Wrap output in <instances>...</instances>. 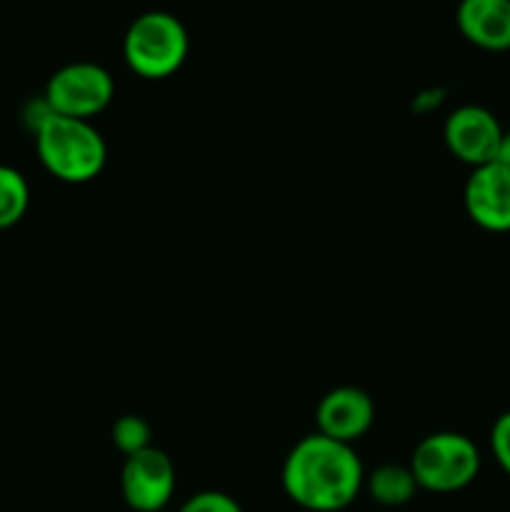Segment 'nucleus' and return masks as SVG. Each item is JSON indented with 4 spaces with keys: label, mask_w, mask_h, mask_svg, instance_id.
<instances>
[{
    "label": "nucleus",
    "mask_w": 510,
    "mask_h": 512,
    "mask_svg": "<svg viewBox=\"0 0 510 512\" xmlns=\"http://www.w3.org/2000/svg\"><path fill=\"white\" fill-rule=\"evenodd\" d=\"M443 140L450 155L473 170L493 163L503 140V125L483 105H460L445 118Z\"/></svg>",
    "instance_id": "obj_7"
},
{
    "label": "nucleus",
    "mask_w": 510,
    "mask_h": 512,
    "mask_svg": "<svg viewBox=\"0 0 510 512\" xmlns=\"http://www.w3.org/2000/svg\"><path fill=\"white\" fill-rule=\"evenodd\" d=\"M188 50V30L183 20L168 10H145L125 30V65L145 80H163L178 73Z\"/></svg>",
    "instance_id": "obj_3"
},
{
    "label": "nucleus",
    "mask_w": 510,
    "mask_h": 512,
    "mask_svg": "<svg viewBox=\"0 0 510 512\" xmlns=\"http://www.w3.org/2000/svg\"><path fill=\"white\" fill-rule=\"evenodd\" d=\"M408 465L420 490L448 495L460 493L475 483L483 458L473 438L455 430H440V433L425 435L415 445Z\"/></svg>",
    "instance_id": "obj_4"
},
{
    "label": "nucleus",
    "mask_w": 510,
    "mask_h": 512,
    "mask_svg": "<svg viewBox=\"0 0 510 512\" xmlns=\"http://www.w3.org/2000/svg\"><path fill=\"white\" fill-rule=\"evenodd\" d=\"M490 453L498 468L510 478V410L500 413L490 428Z\"/></svg>",
    "instance_id": "obj_15"
},
{
    "label": "nucleus",
    "mask_w": 510,
    "mask_h": 512,
    "mask_svg": "<svg viewBox=\"0 0 510 512\" xmlns=\"http://www.w3.org/2000/svg\"><path fill=\"white\" fill-rule=\"evenodd\" d=\"M43 95L55 115L90 120L113 103L115 80L103 65L78 60L55 70Z\"/></svg>",
    "instance_id": "obj_5"
},
{
    "label": "nucleus",
    "mask_w": 510,
    "mask_h": 512,
    "mask_svg": "<svg viewBox=\"0 0 510 512\" xmlns=\"http://www.w3.org/2000/svg\"><path fill=\"white\" fill-rule=\"evenodd\" d=\"M363 490H368L370 498L383 508H400L408 505L420 488L410 465L385 463L378 465L373 473H365Z\"/></svg>",
    "instance_id": "obj_11"
},
{
    "label": "nucleus",
    "mask_w": 510,
    "mask_h": 512,
    "mask_svg": "<svg viewBox=\"0 0 510 512\" xmlns=\"http://www.w3.org/2000/svg\"><path fill=\"white\" fill-rule=\"evenodd\" d=\"M315 423H318V433L325 438L353 445L373 428V398L355 385L333 388L320 398L318 408H315Z\"/></svg>",
    "instance_id": "obj_9"
},
{
    "label": "nucleus",
    "mask_w": 510,
    "mask_h": 512,
    "mask_svg": "<svg viewBox=\"0 0 510 512\" xmlns=\"http://www.w3.org/2000/svg\"><path fill=\"white\" fill-rule=\"evenodd\" d=\"M463 205L478 228L488 233H510V168L493 160L470 170Z\"/></svg>",
    "instance_id": "obj_8"
},
{
    "label": "nucleus",
    "mask_w": 510,
    "mask_h": 512,
    "mask_svg": "<svg viewBox=\"0 0 510 512\" xmlns=\"http://www.w3.org/2000/svg\"><path fill=\"white\" fill-rule=\"evenodd\" d=\"M178 512H245L243 505L233 498V495L223 493V490H200V493L190 495Z\"/></svg>",
    "instance_id": "obj_14"
},
{
    "label": "nucleus",
    "mask_w": 510,
    "mask_h": 512,
    "mask_svg": "<svg viewBox=\"0 0 510 512\" xmlns=\"http://www.w3.org/2000/svg\"><path fill=\"white\" fill-rule=\"evenodd\" d=\"M455 25L475 48L488 53L510 50V0H460Z\"/></svg>",
    "instance_id": "obj_10"
},
{
    "label": "nucleus",
    "mask_w": 510,
    "mask_h": 512,
    "mask_svg": "<svg viewBox=\"0 0 510 512\" xmlns=\"http://www.w3.org/2000/svg\"><path fill=\"white\" fill-rule=\"evenodd\" d=\"M283 490L308 512H340L358 500L365 488V468L353 445L313 433L285 455Z\"/></svg>",
    "instance_id": "obj_1"
},
{
    "label": "nucleus",
    "mask_w": 510,
    "mask_h": 512,
    "mask_svg": "<svg viewBox=\"0 0 510 512\" xmlns=\"http://www.w3.org/2000/svg\"><path fill=\"white\" fill-rule=\"evenodd\" d=\"M508 388H510V385H508Z\"/></svg>",
    "instance_id": "obj_18"
},
{
    "label": "nucleus",
    "mask_w": 510,
    "mask_h": 512,
    "mask_svg": "<svg viewBox=\"0 0 510 512\" xmlns=\"http://www.w3.org/2000/svg\"><path fill=\"white\" fill-rule=\"evenodd\" d=\"M113 445L130 458V455H138L143 450L153 448L150 438H153V430H150V423L140 415H123L113 423Z\"/></svg>",
    "instance_id": "obj_13"
},
{
    "label": "nucleus",
    "mask_w": 510,
    "mask_h": 512,
    "mask_svg": "<svg viewBox=\"0 0 510 512\" xmlns=\"http://www.w3.org/2000/svg\"><path fill=\"white\" fill-rule=\"evenodd\" d=\"M495 160H498L500 165H505V168H510V130H503V140H500V148H498V155H495Z\"/></svg>",
    "instance_id": "obj_17"
},
{
    "label": "nucleus",
    "mask_w": 510,
    "mask_h": 512,
    "mask_svg": "<svg viewBox=\"0 0 510 512\" xmlns=\"http://www.w3.org/2000/svg\"><path fill=\"white\" fill-rule=\"evenodd\" d=\"M30 208V185L20 170L0 165V230H8L25 218Z\"/></svg>",
    "instance_id": "obj_12"
},
{
    "label": "nucleus",
    "mask_w": 510,
    "mask_h": 512,
    "mask_svg": "<svg viewBox=\"0 0 510 512\" xmlns=\"http://www.w3.org/2000/svg\"><path fill=\"white\" fill-rule=\"evenodd\" d=\"M120 493L135 512H165L175 495V465L160 448H148L125 458Z\"/></svg>",
    "instance_id": "obj_6"
},
{
    "label": "nucleus",
    "mask_w": 510,
    "mask_h": 512,
    "mask_svg": "<svg viewBox=\"0 0 510 512\" xmlns=\"http://www.w3.org/2000/svg\"><path fill=\"white\" fill-rule=\"evenodd\" d=\"M33 140L43 168L70 185L95 180L108 160V145L90 120L53 115Z\"/></svg>",
    "instance_id": "obj_2"
},
{
    "label": "nucleus",
    "mask_w": 510,
    "mask_h": 512,
    "mask_svg": "<svg viewBox=\"0 0 510 512\" xmlns=\"http://www.w3.org/2000/svg\"><path fill=\"white\" fill-rule=\"evenodd\" d=\"M443 103H445V90L443 88H428V90H423V93L415 95L413 108L418 110V113H433V110L440 108Z\"/></svg>",
    "instance_id": "obj_16"
}]
</instances>
